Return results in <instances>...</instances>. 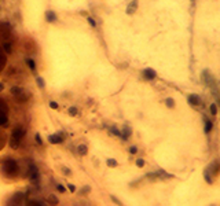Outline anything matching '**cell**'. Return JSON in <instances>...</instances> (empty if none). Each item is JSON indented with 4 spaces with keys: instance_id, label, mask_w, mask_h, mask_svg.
<instances>
[{
    "instance_id": "1",
    "label": "cell",
    "mask_w": 220,
    "mask_h": 206,
    "mask_svg": "<svg viewBox=\"0 0 220 206\" xmlns=\"http://www.w3.org/2000/svg\"><path fill=\"white\" fill-rule=\"evenodd\" d=\"M190 103H193V105H194V106H198V105H200V98L197 96V95H191L190 96Z\"/></svg>"
},
{
    "instance_id": "2",
    "label": "cell",
    "mask_w": 220,
    "mask_h": 206,
    "mask_svg": "<svg viewBox=\"0 0 220 206\" xmlns=\"http://www.w3.org/2000/svg\"><path fill=\"white\" fill-rule=\"evenodd\" d=\"M210 128H212V124L208 123V121H206V125H205V132H209Z\"/></svg>"
},
{
    "instance_id": "3",
    "label": "cell",
    "mask_w": 220,
    "mask_h": 206,
    "mask_svg": "<svg viewBox=\"0 0 220 206\" xmlns=\"http://www.w3.org/2000/svg\"><path fill=\"white\" fill-rule=\"evenodd\" d=\"M210 111H212V114H216V106H215V105L210 106Z\"/></svg>"
}]
</instances>
